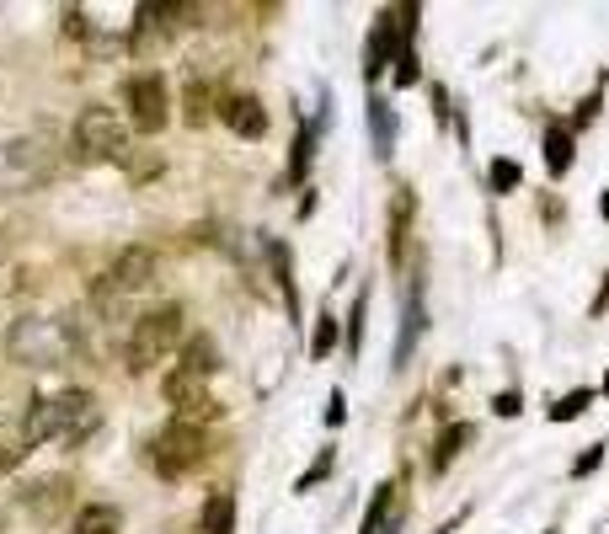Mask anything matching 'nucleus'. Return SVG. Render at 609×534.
I'll return each instance as SVG.
<instances>
[{"mask_svg": "<svg viewBox=\"0 0 609 534\" xmlns=\"http://www.w3.org/2000/svg\"><path fill=\"white\" fill-rule=\"evenodd\" d=\"M342 417H348V412H342V390H332V401H326V422L342 428Z\"/></svg>", "mask_w": 609, "mask_h": 534, "instance_id": "nucleus-28", "label": "nucleus"}, {"mask_svg": "<svg viewBox=\"0 0 609 534\" xmlns=\"http://www.w3.org/2000/svg\"><path fill=\"white\" fill-rule=\"evenodd\" d=\"M54 155L43 150V139H6L0 145V198L33 193V187L49 182Z\"/></svg>", "mask_w": 609, "mask_h": 534, "instance_id": "nucleus-5", "label": "nucleus"}, {"mask_svg": "<svg viewBox=\"0 0 609 534\" xmlns=\"http://www.w3.org/2000/svg\"><path fill=\"white\" fill-rule=\"evenodd\" d=\"M492 412H497V417H519V412H524L519 390H497V396H492Z\"/></svg>", "mask_w": 609, "mask_h": 534, "instance_id": "nucleus-25", "label": "nucleus"}, {"mask_svg": "<svg viewBox=\"0 0 609 534\" xmlns=\"http://www.w3.org/2000/svg\"><path fill=\"white\" fill-rule=\"evenodd\" d=\"M332 348H337V316H332V310H321V316H316V337H310V358H326Z\"/></svg>", "mask_w": 609, "mask_h": 534, "instance_id": "nucleus-19", "label": "nucleus"}, {"mask_svg": "<svg viewBox=\"0 0 609 534\" xmlns=\"http://www.w3.org/2000/svg\"><path fill=\"white\" fill-rule=\"evenodd\" d=\"M11 358L27 369H59V364H70V353H75V337H70V326L59 321V316H22V321H11Z\"/></svg>", "mask_w": 609, "mask_h": 534, "instance_id": "nucleus-3", "label": "nucleus"}, {"mask_svg": "<svg viewBox=\"0 0 609 534\" xmlns=\"http://www.w3.org/2000/svg\"><path fill=\"white\" fill-rule=\"evenodd\" d=\"M27 502H33V508H38L43 518H49V513H54V502H59V508H65V502H70V481H59V476L38 481L33 492H27Z\"/></svg>", "mask_w": 609, "mask_h": 534, "instance_id": "nucleus-17", "label": "nucleus"}, {"mask_svg": "<svg viewBox=\"0 0 609 534\" xmlns=\"http://www.w3.org/2000/svg\"><path fill=\"white\" fill-rule=\"evenodd\" d=\"M348 348H353V353L364 348V294L353 300V316H348Z\"/></svg>", "mask_w": 609, "mask_h": 534, "instance_id": "nucleus-24", "label": "nucleus"}, {"mask_svg": "<svg viewBox=\"0 0 609 534\" xmlns=\"http://www.w3.org/2000/svg\"><path fill=\"white\" fill-rule=\"evenodd\" d=\"M545 171H551V177H567L572 171V129L567 123H551V129H545Z\"/></svg>", "mask_w": 609, "mask_h": 534, "instance_id": "nucleus-12", "label": "nucleus"}, {"mask_svg": "<svg viewBox=\"0 0 609 534\" xmlns=\"http://www.w3.org/2000/svg\"><path fill=\"white\" fill-rule=\"evenodd\" d=\"M593 401H599V390H593V385H583V390H567V396H561V401L551 406V422H572V417H583Z\"/></svg>", "mask_w": 609, "mask_h": 534, "instance_id": "nucleus-18", "label": "nucleus"}, {"mask_svg": "<svg viewBox=\"0 0 609 534\" xmlns=\"http://www.w3.org/2000/svg\"><path fill=\"white\" fill-rule=\"evenodd\" d=\"M182 369L193 374V380H209V374L220 369V348H214L209 337H187V348H182Z\"/></svg>", "mask_w": 609, "mask_h": 534, "instance_id": "nucleus-13", "label": "nucleus"}, {"mask_svg": "<svg viewBox=\"0 0 609 534\" xmlns=\"http://www.w3.org/2000/svg\"><path fill=\"white\" fill-rule=\"evenodd\" d=\"M380 534H401V513H396V518H390V524H385Z\"/></svg>", "mask_w": 609, "mask_h": 534, "instance_id": "nucleus-29", "label": "nucleus"}, {"mask_svg": "<svg viewBox=\"0 0 609 534\" xmlns=\"http://www.w3.org/2000/svg\"><path fill=\"white\" fill-rule=\"evenodd\" d=\"M310 145H316V129H300V139H294V161H289V182H300L305 177V166H310Z\"/></svg>", "mask_w": 609, "mask_h": 534, "instance_id": "nucleus-21", "label": "nucleus"}, {"mask_svg": "<svg viewBox=\"0 0 609 534\" xmlns=\"http://www.w3.org/2000/svg\"><path fill=\"white\" fill-rule=\"evenodd\" d=\"M150 284H155V251L150 246H129V251H118L113 267L97 278V300L118 305V300H129V294L150 289Z\"/></svg>", "mask_w": 609, "mask_h": 534, "instance_id": "nucleus-7", "label": "nucleus"}, {"mask_svg": "<svg viewBox=\"0 0 609 534\" xmlns=\"http://www.w3.org/2000/svg\"><path fill=\"white\" fill-rule=\"evenodd\" d=\"M70 534H118V508H107V502H91V508L75 513V529Z\"/></svg>", "mask_w": 609, "mask_h": 534, "instance_id": "nucleus-16", "label": "nucleus"}, {"mask_svg": "<svg viewBox=\"0 0 609 534\" xmlns=\"http://www.w3.org/2000/svg\"><path fill=\"white\" fill-rule=\"evenodd\" d=\"M369 134H374V155H390V145H396V113L380 97L369 102Z\"/></svg>", "mask_w": 609, "mask_h": 534, "instance_id": "nucleus-15", "label": "nucleus"}, {"mask_svg": "<svg viewBox=\"0 0 609 534\" xmlns=\"http://www.w3.org/2000/svg\"><path fill=\"white\" fill-rule=\"evenodd\" d=\"M519 177H524L519 161H492V187H497V193H513V187H519Z\"/></svg>", "mask_w": 609, "mask_h": 534, "instance_id": "nucleus-22", "label": "nucleus"}, {"mask_svg": "<svg viewBox=\"0 0 609 534\" xmlns=\"http://www.w3.org/2000/svg\"><path fill=\"white\" fill-rule=\"evenodd\" d=\"M599 465H604V444H593V449L583 454V460L572 465V476H588V470H599Z\"/></svg>", "mask_w": 609, "mask_h": 534, "instance_id": "nucleus-27", "label": "nucleus"}, {"mask_svg": "<svg viewBox=\"0 0 609 534\" xmlns=\"http://www.w3.org/2000/svg\"><path fill=\"white\" fill-rule=\"evenodd\" d=\"M198 524H203V534H236V497H230V492H209Z\"/></svg>", "mask_w": 609, "mask_h": 534, "instance_id": "nucleus-11", "label": "nucleus"}, {"mask_svg": "<svg viewBox=\"0 0 609 534\" xmlns=\"http://www.w3.org/2000/svg\"><path fill=\"white\" fill-rule=\"evenodd\" d=\"M599 214L609 219V187H604V198H599Z\"/></svg>", "mask_w": 609, "mask_h": 534, "instance_id": "nucleus-30", "label": "nucleus"}, {"mask_svg": "<svg viewBox=\"0 0 609 534\" xmlns=\"http://www.w3.org/2000/svg\"><path fill=\"white\" fill-rule=\"evenodd\" d=\"M417 337H423V294H412V300H406L401 337H396V369H406V358H412V342Z\"/></svg>", "mask_w": 609, "mask_h": 534, "instance_id": "nucleus-14", "label": "nucleus"}, {"mask_svg": "<svg viewBox=\"0 0 609 534\" xmlns=\"http://www.w3.org/2000/svg\"><path fill=\"white\" fill-rule=\"evenodd\" d=\"M203 460H209V438H203V428L171 422L166 433L150 438V465L161 470L166 481H177V476H187V470H198Z\"/></svg>", "mask_w": 609, "mask_h": 534, "instance_id": "nucleus-6", "label": "nucleus"}, {"mask_svg": "<svg viewBox=\"0 0 609 534\" xmlns=\"http://www.w3.org/2000/svg\"><path fill=\"white\" fill-rule=\"evenodd\" d=\"M38 422H43V444H86L102 422V401L91 390L70 385L59 396H38Z\"/></svg>", "mask_w": 609, "mask_h": 534, "instance_id": "nucleus-1", "label": "nucleus"}, {"mask_svg": "<svg viewBox=\"0 0 609 534\" xmlns=\"http://www.w3.org/2000/svg\"><path fill=\"white\" fill-rule=\"evenodd\" d=\"M460 444H471V428H465V422H460V428H449V433L439 438V454H433V470H444L449 460H455V454H460Z\"/></svg>", "mask_w": 609, "mask_h": 534, "instance_id": "nucleus-20", "label": "nucleus"}, {"mask_svg": "<svg viewBox=\"0 0 609 534\" xmlns=\"http://www.w3.org/2000/svg\"><path fill=\"white\" fill-rule=\"evenodd\" d=\"M326 470H332V449H326V454H321V460H316V465H310V470H305V476H300V492H310V486H316V481L326 476Z\"/></svg>", "mask_w": 609, "mask_h": 534, "instance_id": "nucleus-26", "label": "nucleus"}, {"mask_svg": "<svg viewBox=\"0 0 609 534\" xmlns=\"http://www.w3.org/2000/svg\"><path fill=\"white\" fill-rule=\"evenodd\" d=\"M599 396H609V374H604V385H599Z\"/></svg>", "mask_w": 609, "mask_h": 534, "instance_id": "nucleus-31", "label": "nucleus"}, {"mask_svg": "<svg viewBox=\"0 0 609 534\" xmlns=\"http://www.w3.org/2000/svg\"><path fill=\"white\" fill-rule=\"evenodd\" d=\"M123 102H129V123L139 134H161L166 118H171V97H166V81L155 70L145 75H129V86H123Z\"/></svg>", "mask_w": 609, "mask_h": 534, "instance_id": "nucleus-8", "label": "nucleus"}, {"mask_svg": "<svg viewBox=\"0 0 609 534\" xmlns=\"http://www.w3.org/2000/svg\"><path fill=\"white\" fill-rule=\"evenodd\" d=\"M38 444H43L38 401H27V412H22V417H0V476H6V470H17Z\"/></svg>", "mask_w": 609, "mask_h": 534, "instance_id": "nucleus-9", "label": "nucleus"}, {"mask_svg": "<svg viewBox=\"0 0 609 534\" xmlns=\"http://www.w3.org/2000/svg\"><path fill=\"white\" fill-rule=\"evenodd\" d=\"M220 118H225L241 139H262V134H268V113H262L257 97H225V102H220Z\"/></svg>", "mask_w": 609, "mask_h": 534, "instance_id": "nucleus-10", "label": "nucleus"}, {"mask_svg": "<svg viewBox=\"0 0 609 534\" xmlns=\"http://www.w3.org/2000/svg\"><path fill=\"white\" fill-rule=\"evenodd\" d=\"M182 337H187V316H182V305L145 310V316L134 321V332H129L123 364H129V374H145V369L161 364V358L177 353V348H182Z\"/></svg>", "mask_w": 609, "mask_h": 534, "instance_id": "nucleus-2", "label": "nucleus"}, {"mask_svg": "<svg viewBox=\"0 0 609 534\" xmlns=\"http://www.w3.org/2000/svg\"><path fill=\"white\" fill-rule=\"evenodd\" d=\"M75 155L81 161H123L129 155V123L118 107L107 102H86L75 118Z\"/></svg>", "mask_w": 609, "mask_h": 534, "instance_id": "nucleus-4", "label": "nucleus"}, {"mask_svg": "<svg viewBox=\"0 0 609 534\" xmlns=\"http://www.w3.org/2000/svg\"><path fill=\"white\" fill-rule=\"evenodd\" d=\"M417 81V54H412V43H401V54H396V86H412Z\"/></svg>", "mask_w": 609, "mask_h": 534, "instance_id": "nucleus-23", "label": "nucleus"}, {"mask_svg": "<svg viewBox=\"0 0 609 534\" xmlns=\"http://www.w3.org/2000/svg\"><path fill=\"white\" fill-rule=\"evenodd\" d=\"M449 529H455V524H449ZM449 529H439V534H449Z\"/></svg>", "mask_w": 609, "mask_h": 534, "instance_id": "nucleus-32", "label": "nucleus"}]
</instances>
